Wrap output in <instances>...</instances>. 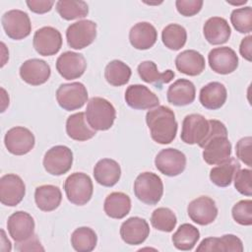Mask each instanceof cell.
Returning a JSON list of instances; mask_svg holds the SVG:
<instances>
[{"label": "cell", "instance_id": "cell-4", "mask_svg": "<svg viewBox=\"0 0 252 252\" xmlns=\"http://www.w3.org/2000/svg\"><path fill=\"white\" fill-rule=\"evenodd\" d=\"M64 190L69 202L77 206H83L92 199L94 192L93 181L84 172H74L66 178Z\"/></svg>", "mask_w": 252, "mask_h": 252}, {"label": "cell", "instance_id": "cell-24", "mask_svg": "<svg viewBox=\"0 0 252 252\" xmlns=\"http://www.w3.org/2000/svg\"><path fill=\"white\" fill-rule=\"evenodd\" d=\"M203 32L209 43L219 45L225 43L229 39L231 30L225 19L221 17H212L204 24Z\"/></svg>", "mask_w": 252, "mask_h": 252}, {"label": "cell", "instance_id": "cell-22", "mask_svg": "<svg viewBox=\"0 0 252 252\" xmlns=\"http://www.w3.org/2000/svg\"><path fill=\"white\" fill-rule=\"evenodd\" d=\"M158 39L156 28L148 22H140L134 25L129 32V40L133 47L146 50L154 46Z\"/></svg>", "mask_w": 252, "mask_h": 252}, {"label": "cell", "instance_id": "cell-28", "mask_svg": "<svg viewBox=\"0 0 252 252\" xmlns=\"http://www.w3.org/2000/svg\"><path fill=\"white\" fill-rule=\"evenodd\" d=\"M227 97V92L223 84L220 82H211L204 86L199 94L201 104L211 110L220 108Z\"/></svg>", "mask_w": 252, "mask_h": 252}, {"label": "cell", "instance_id": "cell-17", "mask_svg": "<svg viewBox=\"0 0 252 252\" xmlns=\"http://www.w3.org/2000/svg\"><path fill=\"white\" fill-rule=\"evenodd\" d=\"M87 61L81 53L66 51L56 60V70L66 80L80 78L86 71Z\"/></svg>", "mask_w": 252, "mask_h": 252}, {"label": "cell", "instance_id": "cell-47", "mask_svg": "<svg viewBox=\"0 0 252 252\" xmlns=\"http://www.w3.org/2000/svg\"><path fill=\"white\" fill-rule=\"evenodd\" d=\"M251 46H252V36L251 35L244 37L240 42V46H239L240 55L247 61H251V56H252Z\"/></svg>", "mask_w": 252, "mask_h": 252}, {"label": "cell", "instance_id": "cell-36", "mask_svg": "<svg viewBox=\"0 0 252 252\" xmlns=\"http://www.w3.org/2000/svg\"><path fill=\"white\" fill-rule=\"evenodd\" d=\"M96 243V233L88 226L75 229L71 235L72 247L78 252H91L95 248Z\"/></svg>", "mask_w": 252, "mask_h": 252}, {"label": "cell", "instance_id": "cell-31", "mask_svg": "<svg viewBox=\"0 0 252 252\" xmlns=\"http://www.w3.org/2000/svg\"><path fill=\"white\" fill-rule=\"evenodd\" d=\"M104 213L111 219L121 220L131 210V199L123 192H112L104 200Z\"/></svg>", "mask_w": 252, "mask_h": 252}, {"label": "cell", "instance_id": "cell-43", "mask_svg": "<svg viewBox=\"0 0 252 252\" xmlns=\"http://www.w3.org/2000/svg\"><path fill=\"white\" fill-rule=\"evenodd\" d=\"M204 2L202 0H176L175 6L179 14L184 17H192L198 14Z\"/></svg>", "mask_w": 252, "mask_h": 252}, {"label": "cell", "instance_id": "cell-32", "mask_svg": "<svg viewBox=\"0 0 252 252\" xmlns=\"http://www.w3.org/2000/svg\"><path fill=\"white\" fill-rule=\"evenodd\" d=\"M138 74L144 82L159 89H161L163 84L169 83L175 76L174 72L170 69L163 73L158 72L156 63L150 60L143 61L138 65Z\"/></svg>", "mask_w": 252, "mask_h": 252}, {"label": "cell", "instance_id": "cell-27", "mask_svg": "<svg viewBox=\"0 0 252 252\" xmlns=\"http://www.w3.org/2000/svg\"><path fill=\"white\" fill-rule=\"evenodd\" d=\"M176 69L188 76L200 75L206 67L204 56L193 49L180 52L175 58Z\"/></svg>", "mask_w": 252, "mask_h": 252}, {"label": "cell", "instance_id": "cell-11", "mask_svg": "<svg viewBox=\"0 0 252 252\" xmlns=\"http://www.w3.org/2000/svg\"><path fill=\"white\" fill-rule=\"evenodd\" d=\"M155 165L160 173L166 176H176L184 171L186 167V157L176 149H163L157 155Z\"/></svg>", "mask_w": 252, "mask_h": 252}, {"label": "cell", "instance_id": "cell-34", "mask_svg": "<svg viewBox=\"0 0 252 252\" xmlns=\"http://www.w3.org/2000/svg\"><path fill=\"white\" fill-rule=\"evenodd\" d=\"M200 238L199 229L190 224L183 223L172 235V243L178 250L189 251L194 248Z\"/></svg>", "mask_w": 252, "mask_h": 252}, {"label": "cell", "instance_id": "cell-39", "mask_svg": "<svg viewBox=\"0 0 252 252\" xmlns=\"http://www.w3.org/2000/svg\"><path fill=\"white\" fill-rule=\"evenodd\" d=\"M177 222L175 214L168 208H158L151 216L152 225L160 231L170 232L174 229Z\"/></svg>", "mask_w": 252, "mask_h": 252}, {"label": "cell", "instance_id": "cell-9", "mask_svg": "<svg viewBox=\"0 0 252 252\" xmlns=\"http://www.w3.org/2000/svg\"><path fill=\"white\" fill-rule=\"evenodd\" d=\"M1 23L6 34L15 40L24 39L32 32L30 17L21 10H10L4 13Z\"/></svg>", "mask_w": 252, "mask_h": 252}, {"label": "cell", "instance_id": "cell-13", "mask_svg": "<svg viewBox=\"0 0 252 252\" xmlns=\"http://www.w3.org/2000/svg\"><path fill=\"white\" fill-rule=\"evenodd\" d=\"M26 194L23 179L16 174H5L0 178V201L8 207H15L22 202Z\"/></svg>", "mask_w": 252, "mask_h": 252}, {"label": "cell", "instance_id": "cell-40", "mask_svg": "<svg viewBox=\"0 0 252 252\" xmlns=\"http://www.w3.org/2000/svg\"><path fill=\"white\" fill-rule=\"evenodd\" d=\"M230 22L233 28L240 33H249L252 31V9L242 7L234 9L230 15Z\"/></svg>", "mask_w": 252, "mask_h": 252}, {"label": "cell", "instance_id": "cell-12", "mask_svg": "<svg viewBox=\"0 0 252 252\" xmlns=\"http://www.w3.org/2000/svg\"><path fill=\"white\" fill-rule=\"evenodd\" d=\"M32 45L39 55L51 56L60 50L62 35L55 28L43 27L34 32Z\"/></svg>", "mask_w": 252, "mask_h": 252}, {"label": "cell", "instance_id": "cell-16", "mask_svg": "<svg viewBox=\"0 0 252 252\" xmlns=\"http://www.w3.org/2000/svg\"><path fill=\"white\" fill-rule=\"evenodd\" d=\"M210 68L220 75H227L238 67V57L235 51L228 47H217L212 49L208 55Z\"/></svg>", "mask_w": 252, "mask_h": 252}, {"label": "cell", "instance_id": "cell-15", "mask_svg": "<svg viewBox=\"0 0 252 252\" xmlns=\"http://www.w3.org/2000/svg\"><path fill=\"white\" fill-rule=\"evenodd\" d=\"M187 213L191 220L197 224L208 225L216 220L218 216V208L212 198L208 196H200L189 203Z\"/></svg>", "mask_w": 252, "mask_h": 252}, {"label": "cell", "instance_id": "cell-41", "mask_svg": "<svg viewBox=\"0 0 252 252\" xmlns=\"http://www.w3.org/2000/svg\"><path fill=\"white\" fill-rule=\"evenodd\" d=\"M233 220L241 224L249 226L252 224V201L241 200L237 202L231 210Z\"/></svg>", "mask_w": 252, "mask_h": 252}, {"label": "cell", "instance_id": "cell-3", "mask_svg": "<svg viewBox=\"0 0 252 252\" xmlns=\"http://www.w3.org/2000/svg\"><path fill=\"white\" fill-rule=\"evenodd\" d=\"M135 196L147 205H156L163 194V184L160 177L154 172L140 173L134 182Z\"/></svg>", "mask_w": 252, "mask_h": 252}, {"label": "cell", "instance_id": "cell-35", "mask_svg": "<svg viewBox=\"0 0 252 252\" xmlns=\"http://www.w3.org/2000/svg\"><path fill=\"white\" fill-rule=\"evenodd\" d=\"M131 68L121 60L110 61L104 70V78L108 84L114 87L126 85L131 77Z\"/></svg>", "mask_w": 252, "mask_h": 252}, {"label": "cell", "instance_id": "cell-6", "mask_svg": "<svg viewBox=\"0 0 252 252\" xmlns=\"http://www.w3.org/2000/svg\"><path fill=\"white\" fill-rule=\"evenodd\" d=\"M56 100L63 109L76 110L83 107L87 102L88 91L80 82L62 84L56 91Z\"/></svg>", "mask_w": 252, "mask_h": 252}, {"label": "cell", "instance_id": "cell-45", "mask_svg": "<svg viewBox=\"0 0 252 252\" xmlns=\"http://www.w3.org/2000/svg\"><path fill=\"white\" fill-rule=\"evenodd\" d=\"M29 9L35 14H44L51 10L54 1L49 0H28L26 1Z\"/></svg>", "mask_w": 252, "mask_h": 252}, {"label": "cell", "instance_id": "cell-19", "mask_svg": "<svg viewBox=\"0 0 252 252\" xmlns=\"http://www.w3.org/2000/svg\"><path fill=\"white\" fill-rule=\"evenodd\" d=\"M7 228L15 242H22L34 234V220L29 213L18 211L9 217Z\"/></svg>", "mask_w": 252, "mask_h": 252}, {"label": "cell", "instance_id": "cell-37", "mask_svg": "<svg viewBox=\"0 0 252 252\" xmlns=\"http://www.w3.org/2000/svg\"><path fill=\"white\" fill-rule=\"evenodd\" d=\"M56 11L66 21L85 18L89 14V6L85 1L59 0L56 2Z\"/></svg>", "mask_w": 252, "mask_h": 252}, {"label": "cell", "instance_id": "cell-46", "mask_svg": "<svg viewBox=\"0 0 252 252\" xmlns=\"http://www.w3.org/2000/svg\"><path fill=\"white\" fill-rule=\"evenodd\" d=\"M16 249L18 251H44V248L41 246L35 234L25 241L16 242Z\"/></svg>", "mask_w": 252, "mask_h": 252}, {"label": "cell", "instance_id": "cell-1", "mask_svg": "<svg viewBox=\"0 0 252 252\" xmlns=\"http://www.w3.org/2000/svg\"><path fill=\"white\" fill-rule=\"evenodd\" d=\"M146 122L150 129L152 139L161 145L170 144L177 133V122L173 110L164 105L149 110Z\"/></svg>", "mask_w": 252, "mask_h": 252}, {"label": "cell", "instance_id": "cell-20", "mask_svg": "<svg viewBox=\"0 0 252 252\" xmlns=\"http://www.w3.org/2000/svg\"><path fill=\"white\" fill-rule=\"evenodd\" d=\"M50 66L41 59L32 58L25 61L20 67V76L24 82L32 86L46 83L50 77Z\"/></svg>", "mask_w": 252, "mask_h": 252}, {"label": "cell", "instance_id": "cell-5", "mask_svg": "<svg viewBox=\"0 0 252 252\" xmlns=\"http://www.w3.org/2000/svg\"><path fill=\"white\" fill-rule=\"evenodd\" d=\"M210 132V122L203 115L193 113L186 115L182 122L181 140L188 145L197 144L203 147Z\"/></svg>", "mask_w": 252, "mask_h": 252}, {"label": "cell", "instance_id": "cell-25", "mask_svg": "<svg viewBox=\"0 0 252 252\" xmlns=\"http://www.w3.org/2000/svg\"><path fill=\"white\" fill-rule=\"evenodd\" d=\"M197 251L242 252L243 244L236 235L224 234L221 237H208L203 239L197 247Z\"/></svg>", "mask_w": 252, "mask_h": 252}, {"label": "cell", "instance_id": "cell-2", "mask_svg": "<svg viewBox=\"0 0 252 252\" xmlns=\"http://www.w3.org/2000/svg\"><path fill=\"white\" fill-rule=\"evenodd\" d=\"M86 118L89 125L95 131H106L110 129L116 118L114 106L105 98L92 97L86 109Z\"/></svg>", "mask_w": 252, "mask_h": 252}, {"label": "cell", "instance_id": "cell-44", "mask_svg": "<svg viewBox=\"0 0 252 252\" xmlns=\"http://www.w3.org/2000/svg\"><path fill=\"white\" fill-rule=\"evenodd\" d=\"M251 143H252V138L250 136L241 138L237 143H236V156L237 158L244 162L246 165L249 167L252 166V156H251Z\"/></svg>", "mask_w": 252, "mask_h": 252}, {"label": "cell", "instance_id": "cell-21", "mask_svg": "<svg viewBox=\"0 0 252 252\" xmlns=\"http://www.w3.org/2000/svg\"><path fill=\"white\" fill-rule=\"evenodd\" d=\"M150 234V226L146 220L139 217H132L122 222L120 236L129 245L142 244Z\"/></svg>", "mask_w": 252, "mask_h": 252}, {"label": "cell", "instance_id": "cell-29", "mask_svg": "<svg viewBox=\"0 0 252 252\" xmlns=\"http://www.w3.org/2000/svg\"><path fill=\"white\" fill-rule=\"evenodd\" d=\"M66 132L71 139L79 142L90 140L96 134V131L89 125L84 112L74 113L67 118Z\"/></svg>", "mask_w": 252, "mask_h": 252}, {"label": "cell", "instance_id": "cell-33", "mask_svg": "<svg viewBox=\"0 0 252 252\" xmlns=\"http://www.w3.org/2000/svg\"><path fill=\"white\" fill-rule=\"evenodd\" d=\"M238 169H240V163L236 158H230L226 161L218 164L211 169L210 179L219 187H226L230 185Z\"/></svg>", "mask_w": 252, "mask_h": 252}, {"label": "cell", "instance_id": "cell-7", "mask_svg": "<svg viewBox=\"0 0 252 252\" xmlns=\"http://www.w3.org/2000/svg\"><path fill=\"white\" fill-rule=\"evenodd\" d=\"M73 163V153L66 146H54L43 157L44 169L51 175L59 176L67 173Z\"/></svg>", "mask_w": 252, "mask_h": 252}, {"label": "cell", "instance_id": "cell-14", "mask_svg": "<svg viewBox=\"0 0 252 252\" xmlns=\"http://www.w3.org/2000/svg\"><path fill=\"white\" fill-rule=\"evenodd\" d=\"M203 149V158L208 164L218 165L230 158L231 144L227 135H218L211 138Z\"/></svg>", "mask_w": 252, "mask_h": 252}, {"label": "cell", "instance_id": "cell-10", "mask_svg": "<svg viewBox=\"0 0 252 252\" xmlns=\"http://www.w3.org/2000/svg\"><path fill=\"white\" fill-rule=\"evenodd\" d=\"M35 139L31 130L16 126L7 131L4 144L9 153L15 156H23L30 153L34 147Z\"/></svg>", "mask_w": 252, "mask_h": 252}, {"label": "cell", "instance_id": "cell-30", "mask_svg": "<svg viewBox=\"0 0 252 252\" xmlns=\"http://www.w3.org/2000/svg\"><path fill=\"white\" fill-rule=\"evenodd\" d=\"M36 207L43 212H51L57 209L62 201V193L57 186L46 184L36 187L34 191Z\"/></svg>", "mask_w": 252, "mask_h": 252}, {"label": "cell", "instance_id": "cell-42", "mask_svg": "<svg viewBox=\"0 0 252 252\" xmlns=\"http://www.w3.org/2000/svg\"><path fill=\"white\" fill-rule=\"evenodd\" d=\"M234 187L242 195H252V171L249 168L238 169L234 175Z\"/></svg>", "mask_w": 252, "mask_h": 252}, {"label": "cell", "instance_id": "cell-26", "mask_svg": "<svg viewBox=\"0 0 252 252\" xmlns=\"http://www.w3.org/2000/svg\"><path fill=\"white\" fill-rule=\"evenodd\" d=\"M94 176L98 184L105 187H112L120 179V165L116 160L111 158L99 159L94 167Z\"/></svg>", "mask_w": 252, "mask_h": 252}, {"label": "cell", "instance_id": "cell-38", "mask_svg": "<svg viewBox=\"0 0 252 252\" xmlns=\"http://www.w3.org/2000/svg\"><path fill=\"white\" fill-rule=\"evenodd\" d=\"M161 39L168 49L179 50L186 43L187 32L180 25L169 24L162 30Z\"/></svg>", "mask_w": 252, "mask_h": 252}, {"label": "cell", "instance_id": "cell-8", "mask_svg": "<svg viewBox=\"0 0 252 252\" xmlns=\"http://www.w3.org/2000/svg\"><path fill=\"white\" fill-rule=\"evenodd\" d=\"M96 37V24L91 20H81L70 25L66 31L68 45L73 49H83Z\"/></svg>", "mask_w": 252, "mask_h": 252}, {"label": "cell", "instance_id": "cell-18", "mask_svg": "<svg viewBox=\"0 0 252 252\" xmlns=\"http://www.w3.org/2000/svg\"><path fill=\"white\" fill-rule=\"evenodd\" d=\"M125 101L133 109L145 110L158 106L159 100L148 87L144 85H131L126 89Z\"/></svg>", "mask_w": 252, "mask_h": 252}, {"label": "cell", "instance_id": "cell-23", "mask_svg": "<svg viewBox=\"0 0 252 252\" xmlns=\"http://www.w3.org/2000/svg\"><path fill=\"white\" fill-rule=\"evenodd\" d=\"M195 96V86L187 79H178L169 86L166 93L168 102L175 106L188 105L194 101Z\"/></svg>", "mask_w": 252, "mask_h": 252}]
</instances>
